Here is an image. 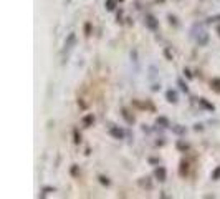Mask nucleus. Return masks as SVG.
Wrapping results in <instances>:
<instances>
[{"label":"nucleus","mask_w":220,"mask_h":199,"mask_svg":"<svg viewBox=\"0 0 220 199\" xmlns=\"http://www.w3.org/2000/svg\"><path fill=\"white\" fill-rule=\"evenodd\" d=\"M213 178H215V179H218V178H220V168H218V169H215V173H213Z\"/></svg>","instance_id":"nucleus-8"},{"label":"nucleus","mask_w":220,"mask_h":199,"mask_svg":"<svg viewBox=\"0 0 220 199\" xmlns=\"http://www.w3.org/2000/svg\"><path fill=\"white\" fill-rule=\"evenodd\" d=\"M73 42H74V35L71 33L68 37V40H66V43H65V48H71V45H73Z\"/></svg>","instance_id":"nucleus-5"},{"label":"nucleus","mask_w":220,"mask_h":199,"mask_svg":"<svg viewBox=\"0 0 220 199\" xmlns=\"http://www.w3.org/2000/svg\"><path fill=\"white\" fill-rule=\"evenodd\" d=\"M179 85H181V88H182L184 91H187V86H185V85L182 83V81H181V80H179Z\"/></svg>","instance_id":"nucleus-9"},{"label":"nucleus","mask_w":220,"mask_h":199,"mask_svg":"<svg viewBox=\"0 0 220 199\" xmlns=\"http://www.w3.org/2000/svg\"><path fill=\"white\" fill-rule=\"evenodd\" d=\"M156 176H157L161 181H164V179H166V169H164V168L156 169Z\"/></svg>","instance_id":"nucleus-2"},{"label":"nucleus","mask_w":220,"mask_h":199,"mask_svg":"<svg viewBox=\"0 0 220 199\" xmlns=\"http://www.w3.org/2000/svg\"><path fill=\"white\" fill-rule=\"evenodd\" d=\"M106 8L108 10H113L114 8V2H113V0H108V2H106Z\"/></svg>","instance_id":"nucleus-7"},{"label":"nucleus","mask_w":220,"mask_h":199,"mask_svg":"<svg viewBox=\"0 0 220 199\" xmlns=\"http://www.w3.org/2000/svg\"><path fill=\"white\" fill-rule=\"evenodd\" d=\"M111 134H113V136H116V138H123L124 136V133L123 131H121V130H118V128H111Z\"/></svg>","instance_id":"nucleus-3"},{"label":"nucleus","mask_w":220,"mask_h":199,"mask_svg":"<svg viewBox=\"0 0 220 199\" xmlns=\"http://www.w3.org/2000/svg\"><path fill=\"white\" fill-rule=\"evenodd\" d=\"M146 23H147L149 28H152V30H156V28H157V22H156V19H154V17H151V15L146 17Z\"/></svg>","instance_id":"nucleus-1"},{"label":"nucleus","mask_w":220,"mask_h":199,"mask_svg":"<svg viewBox=\"0 0 220 199\" xmlns=\"http://www.w3.org/2000/svg\"><path fill=\"white\" fill-rule=\"evenodd\" d=\"M212 88L217 90V91H220V78H213V80H212Z\"/></svg>","instance_id":"nucleus-4"},{"label":"nucleus","mask_w":220,"mask_h":199,"mask_svg":"<svg viewBox=\"0 0 220 199\" xmlns=\"http://www.w3.org/2000/svg\"><path fill=\"white\" fill-rule=\"evenodd\" d=\"M167 98H169V101H177V95L174 91H167Z\"/></svg>","instance_id":"nucleus-6"},{"label":"nucleus","mask_w":220,"mask_h":199,"mask_svg":"<svg viewBox=\"0 0 220 199\" xmlns=\"http://www.w3.org/2000/svg\"><path fill=\"white\" fill-rule=\"evenodd\" d=\"M218 35H220V27H218Z\"/></svg>","instance_id":"nucleus-10"}]
</instances>
